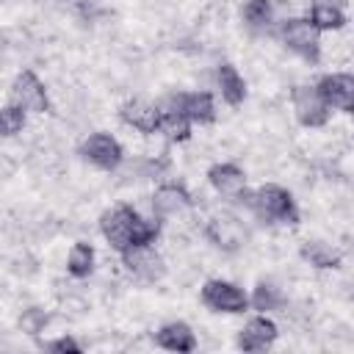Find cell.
<instances>
[{
	"instance_id": "44dd1931",
	"label": "cell",
	"mask_w": 354,
	"mask_h": 354,
	"mask_svg": "<svg viewBox=\"0 0 354 354\" xmlns=\"http://www.w3.org/2000/svg\"><path fill=\"white\" fill-rule=\"evenodd\" d=\"M160 105V122H158V133L166 136L169 141H188L191 138V122L177 113L174 108H169L163 100H158Z\"/></svg>"
},
{
	"instance_id": "6da1fadb",
	"label": "cell",
	"mask_w": 354,
	"mask_h": 354,
	"mask_svg": "<svg viewBox=\"0 0 354 354\" xmlns=\"http://www.w3.org/2000/svg\"><path fill=\"white\" fill-rule=\"evenodd\" d=\"M100 232L122 254L136 246H152L160 235V218H147L130 205H116L100 216Z\"/></svg>"
},
{
	"instance_id": "cb8c5ba5",
	"label": "cell",
	"mask_w": 354,
	"mask_h": 354,
	"mask_svg": "<svg viewBox=\"0 0 354 354\" xmlns=\"http://www.w3.org/2000/svg\"><path fill=\"white\" fill-rule=\"evenodd\" d=\"M28 122V113L19 108V105H3L0 108V138H14L17 133H22Z\"/></svg>"
},
{
	"instance_id": "484cf974",
	"label": "cell",
	"mask_w": 354,
	"mask_h": 354,
	"mask_svg": "<svg viewBox=\"0 0 354 354\" xmlns=\"http://www.w3.org/2000/svg\"><path fill=\"white\" fill-rule=\"evenodd\" d=\"M44 348H47V351H53V354H80V351H83V346H80L75 337H69V335H64V337H55V340L44 343Z\"/></svg>"
},
{
	"instance_id": "52a82bcc",
	"label": "cell",
	"mask_w": 354,
	"mask_h": 354,
	"mask_svg": "<svg viewBox=\"0 0 354 354\" xmlns=\"http://www.w3.org/2000/svg\"><path fill=\"white\" fill-rule=\"evenodd\" d=\"M8 100H11V105H19L25 113H47L50 111L47 88L33 69L17 72V77L8 88Z\"/></svg>"
},
{
	"instance_id": "603a6c76",
	"label": "cell",
	"mask_w": 354,
	"mask_h": 354,
	"mask_svg": "<svg viewBox=\"0 0 354 354\" xmlns=\"http://www.w3.org/2000/svg\"><path fill=\"white\" fill-rule=\"evenodd\" d=\"M282 293H279V288H274L271 282H257V288H254V293L249 296V307H254V310H260V313H268V310H279L282 307Z\"/></svg>"
},
{
	"instance_id": "ac0fdd59",
	"label": "cell",
	"mask_w": 354,
	"mask_h": 354,
	"mask_svg": "<svg viewBox=\"0 0 354 354\" xmlns=\"http://www.w3.org/2000/svg\"><path fill=\"white\" fill-rule=\"evenodd\" d=\"M307 19L324 33V30L346 28L348 14L343 8V0H310V17Z\"/></svg>"
},
{
	"instance_id": "7a4b0ae2",
	"label": "cell",
	"mask_w": 354,
	"mask_h": 354,
	"mask_svg": "<svg viewBox=\"0 0 354 354\" xmlns=\"http://www.w3.org/2000/svg\"><path fill=\"white\" fill-rule=\"evenodd\" d=\"M243 207L252 210V216L263 224H299V205L293 194L277 183H266L254 191H241L235 196Z\"/></svg>"
},
{
	"instance_id": "9c48e42d",
	"label": "cell",
	"mask_w": 354,
	"mask_h": 354,
	"mask_svg": "<svg viewBox=\"0 0 354 354\" xmlns=\"http://www.w3.org/2000/svg\"><path fill=\"white\" fill-rule=\"evenodd\" d=\"M163 102L183 113L191 124H210L216 119V102L210 91H177L163 97Z\"/></svg>"
},
{
	"instance_id": "8992f818",
	"label": "cell",
	"mask_w": 354,
	"mask_h": 354,
	"mask_svg": "<svg viewBox=\"0 0 354 354\" xmlns=\"http://www.w3.org/2000/svg\"><path fill=\"white\" fill-rule=\"evenodd\" d=\"M77 155L86 163H91L94 169H100V171H116L122 166V160H124L122 144L111 133H102V130L86 136L80 141V147H77Z\"/></svg>"
},
{
	"instance_id": "7402d4cb",
	"label": "cell",
	"mask_w": 354,
	"mask_h": 354,
	"mask_svg": "<svg viewBox=\"0 0 354 354\" xmlns=\"http://www.w3.org/2000/svg\"><path fill=\"white\" fill-rule=\"evenodd\" d=\"M66 271L75 279H86L94 271V246L86 241H75L66 254Z\"/></svg>"
},
{
	"instance_id": "9a60e30c",
	"label": "cell",
	"mask_w": 354,
	"mask_h": 354,
	"mask_svg": "<svg viewBox=\"0 0 354 354\" xmlns=\"http://www.w3.org/2000/svg\"><path fill=\"white\" fill-rule=\"evenodd\" d=\"M194 205V196L188 194L185 185L180 183H163L155 188L152 194V213L155 218H169V216H177L183 210H188Z\"/></svg>"
},
{
	"instance_id": "3957f363",
	"label": "cell",
	"mask_w": 354,
	"mask_h": 354,
	"mask_svg": "<svg viewBox=\"0 0 354 354\" xmlns=\"http://www.w3.org/2000/svg\"><path fill=\"white\" fill-rule=\"evenodd\" d=\"M285 50H290L293 55H299L307 64H318L321 61V30L307 19V17H288L277 33H274Z\"/></svg>"
},
{
	"instance_id": "5bb4252c",
	"label": "cell",
	"mask_w": 354,
	"mask_h": 354,
	"mask_svg": "<svg viewBox=\"0 0 354 354\" xmlns=\"http://www.w3.org/2000/svg\"><path fill=\"white\" fill-rule=\"evenodd\" d=\"M277 337H279L277 324L271 318H266V315H257V318L243 324V329L235 337V346L241 351H266V348L274 346Z\"/></svg>"
},
{
	"instance_id": "4fadbf2b",
	"label": "cell",
	"mask_w": 354,
	"mask_h": 354,
	"mask_svg": "<svg viewBox=\"0 0 354 354\" xmlns=\"http://www.w3.org/2000/svg\"><path fill=\"white\" fill-rule=\"evenodd\" d=\"M122 263H124V268H127L138 282H158V279L166 274L163 257H160L152 246H136V249L122 252Z\"/></svg>"
},
{
	"instance_id": "8fae6325",
	"label": "cell",
	"mask_w": 354,
	"mask_h": 354,
	"mask_svg": "<svg viewBox=\"0 0 354 354\" xmlns=\"http://www.w3.org/2000/svg\"><path fill=\"white\" fill-rule=\"evenodd\" d=\"M315 88L332 111H343V113L354 111V77L348 72L324 75V77H318Z\"/></svg>"
},
{
	"instance_id": "e0dca14e",
	"label": "cell",
	"mask_w": 354,
	"mask_h": 354,
	"mask_svg": "<svg viewBox=\"0 0 354 354\" xmlns=\"http://www.w3.org/2000/svg\"><path fill=\"white\" fill-rule=\"evenodd\" d=\"M207 183L213 185L216 194H221V196H227V199H235V196L246 188V171H243L238 163H232V160H227V163H213V166L207 169Z\"/></svg>"
},
{
	"instance_id": "277c9868",
	"label": "cell",
	"mask_w": 354,
	"mask_h": 354,
	"mask_svg": "<svg viewBox=\"0 0 354 354\" xmlns=\"http://www.w3.org/2000/svg\"><path fill=\"white\" fill-rule=\"evenodd\" d=\"M199 301L210 313L241 315L249 310V293L243 288H238L235 282H227V279H207L199 290Z\"/></svg>"
},
{
	"instance_id": "ba28073f",
	"label": "cell",
	"mask_w": 354,
	"mask_h": 354,
	"mask_svg": "<svg viewBox=\"0 0 354 354\" xmlns=\"http://www.w3.org/2000/svg\"><path fill=\"white\" fill-rule=\"evenodd\" d=\"M290 102H293V113H296L299 124H304V127H324L329 122V116H332V108L318 94L315 83L293 86L290 88Z\"/></svg>"
},
{
	"instance_id": "5b68a950",
	"label": "cell",
	"mask_w": 354,
	"mask_h": 354,
	"mask_svg": "<svg viewBox=\"0 0 354 354\" xmlns=\"http://www.w3.org/2000/svg\"><path fill=\"white\" fill-rule=\"evenodd\" d=\"M290 17V3L288 0H246L241 6V19L249 30L274 36L277 28Z\"/></svg>"
},
{
	"instance_id": "d4e9b609",
	"label": "cell",
	"mask_w": 354,
	"mask_h": 354,
	"mask_svg": "<svg viewBox=\"0 0 354 354\" xmlns=\"http://www.w3.org/2000/svg\"><path fill=\"white\" fill-rule=\"evenodd\" d=\"M44 324H47V313L39 310V307H30V310H25V313L19 315V326H22V332H28V335H39V332L44 329Z\"/></svg>"
},
{
	"instance_id": "ffe728a7",
	"label": "cell",
	"mask_w": 354,
	"mask_h": 354,
	"mask_svg": "<svg viewBox=\"0 0 354 354\" xmlns=\"http://www.w3.org/2000/svg\"><path fill=\"white\" fill-rule=\"evenodd\" d=\"M299 257L313 268H340L343 263V254L324 241H304L299 249Z\"/></svg>"
},
{
	"instance_id": "d6986e66",
	"label": "cell",
	"mask_w": 354,
	"mask_h": 354,
	"mask_svg": "<svg viewBox=\"0 0 354 354\" xmlns=\"http://www.w3.org/2000/svg\"><path fill=\"white\" fill-rule=\"evenodd\" d=\"M216 83H218V91H221V100L232 108H238L243 100H246V80L241 77V72L232 66V64H218L216 69Z\"/></svg>"
},
{
	"instance_id": "2e32d148",
	"label": "cell",
	"mask_w": 354,
	"mask_h": 354,
	"mask_svg": "<svg viewBox=\"0 0 354 354\" xmlns=\"http://www.w3.org/2000/svg\"><path fill=\"white\" fill-rule=\"evenodd\" d=\"M152 340H155V346H160L166 351H177V354H191L199 346L194 329L185 321H169V324L158 326V332H152Z\"/></svg>"
},
{
	"instance_id": "30bf717a",
	"label": "cell",
	"mask_w": 354,
	"mask_h": 354,
	"mask_svg": "<svg viewBox=\"0 0 354 354\" xmlns=\"http://www.w3.org/2000/svg\"><path fill=\"white\" fill-rule=\"evenodd\" d=\"M205 235L213 246H218L221 252H238L246 243V227L238 216L232 213H218L207 221Z\"/></svg>"
},
{
	"instance_id": "7c38bea8",
	"label": "cell",
	"mask_w": 354,
	"mask_h": 354,
	"mask_svg": "<svg viewBox=\"0 0 354 354\" xmlns=\"http://www.w3.org/2000/svg\"><path fill=\"white\" fill-rule=\"evenodd\" d=\"M119 119L144 136H155L158 122H160V105L152 100H144V97H133L119 105Z\"/></svg>"
},
{
	"instance_id": "4316f807",
	"label": "cell",
	"mask_w": 354,
	"mask_h": 354,
	"mask_svg": "<svg viewBox=\"0 0 354 354\" xmlns=\"http://www.w3.org/2000/svg\"><path fill=\"white\" fill-rule=\"evenodd\" d=\"M0 3H3V0H0Z\"/></svg>"
}]
</instances>
